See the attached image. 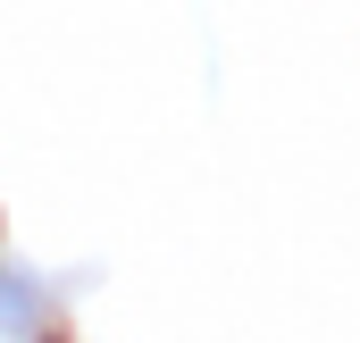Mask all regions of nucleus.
Returning <instances> with one entry per match:
<instances>
[]
</instances>
